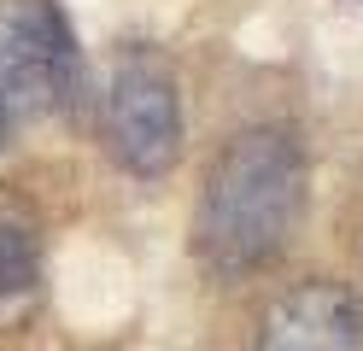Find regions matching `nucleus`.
Instances as JSON below:
<instances>
[{
  "instance_id": "obj_1",
  "label": "nucleus",
  "mask_w": 363,
  "mask_h": 351,
  "mask_svg": "<svg viewBox=\"0 0 363 351\" xmlns=\"http://www.w3.org/2000/svg\"><path fill=\"white\" fill-rule=\"evenodd\" d=\"M305 211V152L293 129H246L206 170L194 217V246L217 275H246L269 264Z\"/></svg>"
},
{
  "instance_id": "obj_2",
  "label": "nucleus",
  "mask_w": 363,
  "mask_h": 351,
  "mask_svg": "<svg viewBox=\"0 0 363 351\" xmlns=\"http://www.w3.org/2000/svg\"><path fill=\"white\" fill-rule=\"evenodd\" d=\"M106 152L129 176H164L182 152L176 77L152 47H123L106 70Z\"/></svg>"
},
{
  "instance_id": "obj_3",
  "label": "nucleus",
  "mask_w": 363,
  "mask_h": 351,
  "mask_svg": "<svg viewBox=\"0 0 363 351\" xmlns=\"http://www.w3.org/2000/svg\"><path fill=\"white\" fill-rule=\"evenodd\" d=\"M82 59L53 0H0V106L6 117H48L77 100Z\"/></svg>"
},
{
  "instance_id": "obj_4",
  "label": "nucleus",
  "mask_w": 363,
  "mask_h": 351,
  "mask_svg": "<svg viewBox=\"0 0 363 351\" xmlns=\"http://www.w3.org/2000/svg\"><path fill=\"white\" fill-rule=\"evenodd\" d=\"M258 351H363L357 299L340 281H305L281 293L264 316Z\"/></svg>"
},
{
  "instance_id": "obj_5",
  "label": "nucleus",
  "mask_w": 363,
  "mask_h": 351,
  "mask_svg": "<svg viewBox=\"0 0 363 351\" xmlns=\"http://www.w3.org/2000/svg\"><path fill=\"white\" fill-rule=\"evenodd\" d=\"M41 275V252H35V228L12 211H0V316H12L18 304H30Z\"/></svg>"
},
{
  "instance_id": "obj_6",
  "label": "nucleus",
  "mask_w": 363,
  "mask_h": 351,
  "mask_svg": "<svg viewBox=\"0 0 363 351\" xmlns=\"http://www.w3.org/2000/svg\"><path fill=\"white\" fill-rule=\"evenodd\" d=\"M0 129H6V106H0Z\"/></svg>"
}]
</instances>
